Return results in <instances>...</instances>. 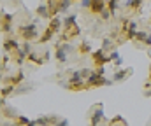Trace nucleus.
<instances>
[{
	"mask_svg": "<svg viewBox=\"0 0 151 126\" xmlns=\"http://www.w3.org/2000/svg\"><path fill=\"white\" fill-rule=\"evenodd\" d=\"M114 81H109V79H106L102 74H99V72H91L90 75H88V79H86V88H97V86H111Z\"/></svg>",
	"mask_w": 151,
	"mask_h": 126,
	"instance_id": "nucleus-1",
	"label": "nucleus"
},
{
	"mask_svg": "<svg viewBox=\"0 0 151 126\" xmlns=\"http://www.w3.org/2000/svg\"><path fill=\"white\" fill-rule=\"evenodd\" d=\"M19 33L25 41H34L37 37V23H28L19 26Z\"/></svg>",
	"mask_w": 151,
	"mask_h": 126,
	"instance_id": "nucleus-2",
	"label": "nucleus"
},
{
	"mask_svg": "<svg viewBox=\"0 0 151 126\" xmlns=\"http://www.w3.org/2000/svg\"><path fill=\"white\" fill-rule=\"evenodd\" d=\"M91 56H93L95 65H99V67H100V65H104V63H109V61H111V58H109V56H106V49H102V47H100L99 51H95Z\"/></svg>",
	"mask_w": 151,
	"mask_h": 126,
	"instance_id": "nucleus-3",
	"label": "nucleus"
},
{
	"mask_svg": "<svg viewBox=\"0 0 151 126\" xmlns=\"http://www.w3.org/2000/svg\"><path fill=\"white\" fill-rule=\"evenodd\" d=\"M35 11H37V16H39V18H42V19H49V18H53L49 4H46V5H44V4H40Z\"/></svg>",
	"mask_w": 151,
	"mask_h": 126,
	"instance_id": "nucleus-4",
	"label": "nucleus"
},
{
	"mask_svg": "<svg viewBox=\"0 0 151 126\" xmlns=\"http://www.w3.org/2000/svg\"><path fill=\"white\" fill-rule=\"evenodd\" d=\"M79 35V26L77 23L72 25V26H65V32L62 35V41H67V39H72V37H77Z\"/></svg>",
	"mask_w": 151,
	"mask_h": 126,
	"instance_id": "nucleus-5",
	"label": "nucleus"
},
{
	"mask_svg": "<svg viewBox=\"0 0 151 126\" xmlns=\"http://www.w3.org/2000/svg\"><path fill=\"white\" fill-rule=\"evenodd\" d=\"M107 5H106V2L104 0H91V5H90V11L93 12V14H100L104 9H106Z\"/></svg>",
	"mask_w": 151,
	"mask_h": 126,
	"instance_id": "nucleus-6",
	"label": "nucleus"
},
{
	"mask_svg": "<svg viewBox=\"0 0 151 126\" xmlns=\"http://www.w3.org/2000/svg\"><path fill=\"white\" fill-rule=\"evenodd\" d=\"M102 119H104V109H102V105H97V110H95L93 116H91V125L93 126L100 125Z\"/></svg>",
	"mask_w": 151,
	"mask_h": 126,
	"instance_id": "nucleus-7",
	"label": "nucleus"
},
{
	"mask_svg": "<svg viewBox=\"0 0 151 126\" xmlns=\"http://www.w3.org/2000/svg\"><path fill=\"white\" fill-rule=\"evenodd\" d=\"M11 21H12V16L2 12V32L4 33H9L11 32Z\"/></svg>",
	"mask_w": 151,
	"mask_h": 126,
	"instance_id": "nucleus-8",
	"label": "nucleus"
},
{
	"mask_svg": "<svg viewBox=\"0 0 151 126\" xmlns=\"http://www.w3.org/2000/svg\"><path fill=\"white\" fill-rule=\"evenodd\" d=\"M2 47H4V51H5V53H11L12 49L16 51V49L19 47V42H18V41H14V39H7V41H5L4 44H2Z\"/></svg>",
	"mask_w": 151,
	"mask_h": 126,
	"instance_id": "nucleus-9",
	"label": "nucleus"
},
{
	"mask_svg": "<svg viewBox=\"0 0 151 126\" xmlns=\"http://www.w3.org/2000/svg\"><path fill=\"white\" fill-rule=\"evenodd\" d=\"M62 25H63V21H62L58 16H53V18H51V23H49V28H51L55 33H60V28H62Z\"/></svg>",
	"mask_w": 151,
	"mask_h": 126,
	"instance_id": "nucleus-10",
	"label": "nucleus"
},
{
	"mask_svg": "<svg viewBox=\"0 0 151 126\" xmlns=\"http://www.w3.org/2000/svg\"><path fill=\"white\" fill-rule=\"evenodd\" d=\"M55 56H56V60H58L60 63H65V61H67V51L62 47V44H58V47H56V54H55Z\"/></svg>",
	"mask_w": 151,
	"mask_h": 126,
	"instance_id": "nucleus-11",
	"label": "nucleus"
},
{
	"mask_svg": "<svg viewBox=\"0 0 151 126\" xmlns=\"http://www.w3.org/2000/svg\"><path fill=\"white\" fill-rule=\"evenodd\" d=\"M128 74H132V68H125V70H118V72H114V77L113 81H125V77L128 75Z\"/></svg>",
	"mask_w": 151,
	"mask_h": 126,
	"instance_id": "nucleus-12",
	"label": "nucleus"
},
{
	"mask_svg": "<svg viewBox=\"0 0 151 126\" xmlns=\"http://www.w3.org/2000/svg\"><path fill=\"white\" fill-rule=\"evenodd\" d=\"M53 35H55V32H53V30L47 26V28H46V32L42 33V37L39 39V42H40V44H44V42H49L51 39H53Z\"/></svg>",
	"mask_w": 151,
	"mask_h": 126,
	"instance_id": "nucleus-13",
	"label": "nucleus"
},
{
	"mask_svg": "<svg viewBox=\"0 0 151 126\" xmlns=\"http://www.w3.org/2000/svg\"><path fill=\"white\" fill-rule=\"evenodd\" d=\"M72 2H74V0H60V2H58V11H60V12H67Z\"/></svg>",
	"mask_w": 151,
	"mask_h": 126,
	"instance_id": "nucleus-14",
	"label": "nucleus"
},
{
	"mask_svg": "<svg viewBox=\"0 0 151 126\" xmlns=\"http://www.w3.org/2000/svg\"><path fill=\"white\" fill-rule=\"evenodd\" d=\"M2 114H4L5 117H14V119L18 117V114H16L11 107H7V105H4V107H2Z\"/></svg>",
	"mask_w": 151,
	"mask_h": 126,
	"instance_id": "nucleus-15",
	"label": "nucleus"
},
{
	"mask_svg": "<svg viewBox=\"0 0 151 126\" xmlns=\"http://www.w3.org/2000/svg\"><path fill=\"white\" fill-rule=\"evenodd\" d=\"M16 123L21 125V126H30L32 125V121H30L28 117H25V116H18V117H16Z\"/></svg>",
	"mask_w": 151,
	"mask_h": 126,
	"instance_id": "nucleus-16",
	"label": "nucleus"
},
{
	"mask_svg": "<svg viewBox=\"0 0 151 126\" xmlns=\"http://www.w3.org/2000/svg\"><path fill=\"white\" fill-rule=\"evenodd\" d=\"M109 125H123V126H127L128 123H127V121H125V119H123L121 116H114L113 119L109 121Z\"/></svg>",
	"mask_w": 151,
	"mask_h": 126,
	"instance_id": "nucleus-17",
	"label": "nucleus"
},
{
	"mask_svg": "<svg viewBox=\"0 0 151 126\" xmlns=\"http://www.w3.org/2000/svg\"><path fill=\"white\" fill-rule=\"evenodd\" d=\"M28 60H30V61H34L35 65H42V61H44V58H39L35 53H30V54H28Z\"/></svg>",
	"mask_w": 151,
	"mask_h": 126,
	"instance_id": "nucleus-18",
	"label": "nucleus"
},
{
	"mask_svg": "<svg viewBox=\"0 0 151 126\" xmlns=\"http://www.w3.org/2000/svg\"><path fill=\"white\" fill-rule=\"evenodd\" d=\"M72 25H76V14H70L63 19V26H72Z\"/></svg>",
	"mask_w": 151,
	"mask_h": 126,
	"instance_id": "nucleus-19",
	"label": "nucleus"
},
{
	"mask_svg": "<svg viewBox=\"0 0 151 126\" xmlns=\"http://www.w3.org/2000/svg\"><path fill=\"white\" fill-rule=\"evenodd\" d=\"M91 51V47H90V44L86 41L81 42V46H79V53H83V54H86V53H90Z\"/></svg>",
	"mask_w": 151,
	"mask_h": 126,
	"instance_id": "nucleus-20",
	"label": "nucleus"
},
{
	"mask_svg": "<svg viewBox=\"0 0 151 126\" xmlns=\"http://www.w3.org/2000/svg\"><path fill=\"white\" fill-rule=\"evenodd\" d=\"M141 2H142V0H127V7H130V9H139V7H141Z\"/></svg>",
	"mask_w": 151,
	"mask_h": 126,
	"instance_id": "nucleus-21",
	"label": "nucleus"
},
{
	"mask_svg": "<svg viewBox=\"0 0 151 126\" xmlns=\"http://www.w3.org/2000/svg\"><path fill=\"white\" fill-rule=\"evenodd\" d=\"M107 9H109V11H111V14H116V9H118V2H116V0H109V2H107Z\"/></svg>",
	"mask_w": 151,
	"mask_h": 126,
	"instance_id": "nucleus-22",
	"label": "nucleus"
},
{
	"mask_svg": "<svg viewBox=\"0 0 151 126\" xmlns=\"http://www.w3.org/2000/svg\"><path fill=\"white\" fill-rule=\"evenodd\" d=\"M14 91V84H9V86H4L2 88V96H7V95H11Z\"/></svg>",
	"mask_w": 151,
	"mask_h": 126,
	"instance_id": "nucleus-23",
	"label": "nucleus"
},
{
	"mask_svg": "<svg viewBox=\"0 0 151 126\" xmlns=\"http://www.w3.org/2000/svg\"><path fill=\"white\" fill-rule=\"evenodd\" d=\"M35 121H37V125H51V123H53L51 117H47V116H42V117L35 119Z\"/></svg>",
	"mask_w": 151,
	"mask_h": 126,
	"instance_id": "nucleus-24",
	"label": "nucleus"
},
{
	"mask_svg": "<svg viewBox=\"0 0 151 126\" xmlns=\"http://www.w3.org/2000/svg\"><path fill=\"white\" fill-rule=\"evenodd\" d=\"M21 81H23V72H19L16 77H12V79H11V84H19Z\"/></svg>",
	"mask_w": 151,
	"mask_h": 126,
	"instance_id": "nucleus-25",
	"label": "nucleus"
},
{
	"mask_svg": "<svg viewBox=\"0 0 151 126\" xmlns=\"http://www.w3.org/2000/svg\"><path fill=\"white\" fill-rule=\"evenodd\" d=\"M109 58H111V61H116V60L119 58V53H118V51H111V54H109Z\"/></svg>",
	"mask_w": 151,
	"mask_h": 126,
	"instance_id": "nucleus-26",
	"label": "nucleus"
},
{
	"mask_svg": "<svg viewBox=\"0 0 151 126\" xmlns=\"http://www.w3.org/2000/svg\"><path fill=\"white\" fill-rule=\"evenodd\" d=\"M109 47H111V41H109V39H104V42H102V49L107 51Z\"/></svg>",
	"mask_w": 151,
	"mask_h": 126,
	"instance_id": "nucleus-27",
	"label": "nucleus"
},
{
	"mask_svg": "<svg viewBox=\"0 0 151 126\" xmlns=\"http://www.w3.org/2000/svg\"><path fill=\"white\" fill-rule=\"evenodd\" d=\"M144 37H146V32H137V35H135V39H137V41H144Z\"/></svg>",
	"mask_w": 151,
	"mask_h": 126,
	"instance_id": "nucleus-28",
	"label": "nucleus"
},
{
	"mask_svg": "<svg viewBox=\"0 0 151 126\" xmlns=\"http://www.w3.org/2000/svg\"><path fill=\"white\" fill-rule=\"evenodd\" d=\"M79 72H81V75H83V77H84V79H88V75H90V74H91V72H90V70H88V68H83V70H79Z\"/></svg>",
	"mask_w": 151,
	"mask_h": 126,
	"instance_id": "nucleus-29",
	"label": "nucleus"
},
{
	"mask_svg": "<svg viewBox=\"0 0 151 126\" xmlns=\"http://www.w3.org/2000/svg\"><path fill=\"white\" fill-rule=\"evenodd\" d=\"M142 42H144L146 46H151V35H150V33H146V37H144V41H142Z\"/></svg>",
	"mask_w": 151,
	"mask_h": 126,
	"instance_id": "nucleus-30",
	"label": "nucleus"
},
{
	"mask_svg": "<svg viewBox=\"0 0 151 126\" xmlns=\"http://www.w3.org/2000/svg\"><path fill=\"white\" fill-rule=\"evenodd\" d=\"M81 5H83V7H88V9H90V5H91V0H81Z\"/></svg>",
	"mask_w": 151,
	"mask_h": 126,
	"instance_id": "nucleus-31",
	"label": "nucleus"
},
{
	"mask_svg": "<svg viewBox=\"0 0 151 126\" xmlns=\"http://www.w3.org/2000/svg\"><path fill=\"white\" fill-rule=\"evenodd\" d=\"M62 47H63V49H65V51H67V53H69V51H72V49H74V47H72V46H70V44H62Z\"/></svg>",
	"mask_w": 151,
	"mask_h": 126,
	"instance_id": "nucleus-32",
	"label": "nucleus"
},
{
	"mask_svg": "<svg viewBox=\"0 0 151 126\" xmlns=\"http://www.w3.org/2000/svg\"><path fill=\"white\" fill-rule=\"evenodd\" d=\"M58 125H62V126H67V125H69V121H67V119H62V121H60Z\"/></svg>",
	"mask_w": 151,
	"mask_h": 126,
	"instance_id": "nucleus-33",
	"label": "nucleus"
},
{
	"mask_svg": "<svg viewBox=\"0 0 151 126\" xmlns=\"http://www.w3.org/2000/svg\"><path fill=\"white\" fill-rule=\"evenodd\" d=\"M150 79H151V65H150Z\"/></svg>",
	"mask_w": 151,
	"mask_h": 126,
	"instance_id": "nucleus-34",
	"label": "nucleus"
}]
</instances>
